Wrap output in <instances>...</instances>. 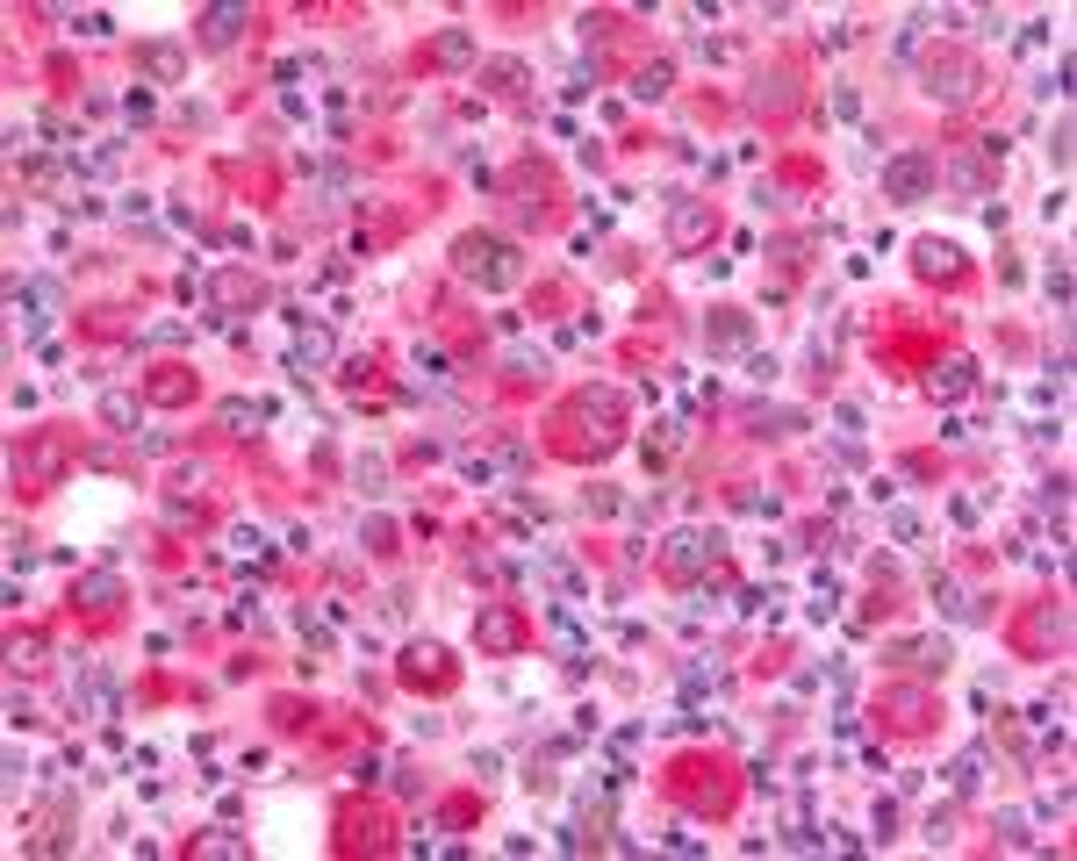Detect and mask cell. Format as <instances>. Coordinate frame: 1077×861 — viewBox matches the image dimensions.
I'll return each mask as SVG.
<instances>
[{
    "instance_id": "6da1fadb",
    "label": "cell",
    "mask_w": 1077,
    "mask_h": 861,
    "mask_svg": "<svg viewBox=\"0 0 1077 861\" xmlns=\"http://www.w3.org/2000/svg\"><path fill=\"white\" fill-rule=\"evenodd\" d=\"M453 273H460V280H474L482 295H503V287L525 280V258H517V244L488 238V230H468V238L453 244Z\"/></svg>"
},
{
    "instance_id": "7a4b0ae2",
    "label": "cell",
    "mask_w": 1077,
    "mask_h": 861,
    "mask_svg": "<svg viewBox=\"0 0 1077 861\" xmlns=\"http://www.w3.org/2000/svg\"><path fill=\"white\" fill-rule=\"evenodd\" d=\"M568 423H590V431L575 439V453H596V460H604L611 445L625 439V395H618V388H582L575 402H568Z\"/></svg>"
},
{
    "instance_id": "3957f363",
    "label": "cell",
    "mask_w": 1077,
    "mask_h": 861,
    "mask_svg": "<svg viewBox=\"0 0 1077 861\" xmlns=\"http://www.w3.org/2000/svg\"><path fill=\"white\" fill-rule=\"evenodd\" d=\"M252 309H266V280L244 266H216L209 273V323L230 331V317H252Z\"/></svg>"
},
{
    "instance_id": "277c9868",
    "label": "cell",
    "mask_w": 1077,
    "mask_h": 861,
    "mask_svg": "<svg viewBox=\"0 0 1077 861\" xmlns=\"http://www.w3.org/2000/svg\"><path fill=\"white\" fill-rule=\"evenodd\" d=\"M977 87H985V65H977L970 51H934V58H926V93H934V101L963 108V101H977Z\"/></svg>"
},
{
    "instance_id": "5b68a950",
    "label": "cell",
    "mask_w": 1077,
    "mask_h": 861,
    "mask_svg": "<svg viewBox=\"0 0 1077 861\" xmlns=\"http://www.w3.org/2000/svg\"><path fill=\"white\" fill-rule=\"evenodd\" d=\"M718 531H668V545H661V574L668 582H697V574H712V560H718Z\"/></svg>"
},
{
    "instance_id": "8992f818",
    "label": "cell",
    "mask_w": 1077,
    "mask_h": 861,
    "mask_svg": "<svg viewBox=\"0 0 1077 861\" xmlns=\"http://www.w3.org/2000/svg\"><path fill=\"white\" fill-rule=\"evenodd\" d=\"M941 187V166L926 152H898V158H883V195L898 201V209H912V201H926Z\"/></svg>"
},
{
    "instance_id": "52a82bcc",
    "label": "cell",
    "mask_w": 1077,
    "mask_h": 861,
    "mask_svg": "<svg viewBox=\"0 0 1077 861\" xmlns=\"http://www.w3.org/2000/svg\"><path fill=\"white\" fill-rule=\"evenodd\" d=\"M712 230H718L712 201H697V195H668V244H675V252H704V244H712Z\"/></svg>"
},
{
    "instance_id": "ba28073f",
    "label": "cell",
    "mask_w": 1077,
    "mask_h": 861,
    "mask_svg": "<svg viewBox=\"0 0 1077 861\" xmlns=\"http://www.w3.org/2000/svg\"><path fill=\"white\" fill-rule=\"evenodd\" d=\"M15 309H22V338H44V323L65 309V287L58 280H15Z\"/></svg>"
},
{
    "instance_id": "9c48e42d",
    "label": "cell",
    "mask_w": 1077,
    "mask_h": 861,
    "mask_svg": "<svg viewBox=\"0 0 1077 861\" xmlns=\"http://www.w3.org/2000/svg\"><path fill=\"white\" fill-rule=\"evenodd\" d=\"M73 704L79 710H87V718H116V704H122V682L116 675H108V667H79V675H73Z\"/></svg>"
},
{
    "instance_id": "30bf717a",
    "label": "cell",
    "mask_w": 1077,
    "mask_h": 861,
    "mask_svg": "<svg viewBox=\"0 0 1077 861\" xmlns=\"http://www.w3.org/2000/svg\"><path fill=\"white\" fill-rule=\"evenodd\" d=\"M474 639H482V653H517L525 647V625H517L510 604H482V618H474Z\"/></svg>"
},
{
    "instance_id": "8fae6325",
    "label": "cell",
    "mask_w": 1077,
    "mask_h": 861,
    "mask_svg": "<svg viewBox=\"0 0 1077 861\" xmlns=\"http://www.w3.org/2000/svg\"><path fill=\"white\" fill-rule=\"evenodd\" d=\"M138 79H144V87H180V79H187V51L180 44H138Z\"/></svg>"
},
{
    "instance_id": "7c38bea8",
    "label": "cell",
    "mask_w": 1077,
    "mask_h": 861,
    "mask_svg": "<svg viewBox=\"0 0 1077 861\" xmlns=\"http://www.w3.org/2000/svg\"><path fill=\"white\" fill-rule=\"evenodd\" d=\"M747 108H755V115H790V108H798V73H783V65H776V73H755Z\"/></svg>"
},
{
    "instance_id": "4fadbf2b",
    "label": "cell",
    "mask_w": 1077,
    "mask_h": 861,
    "mask_svg": "<svg viewBox=\"0 0 1077 861\" xmlns=\"http://www.w3.org/2000/svg\"><path fill=\"white\" fill-rule=\"evenodd\" d=\"M704 345H712V352H747V345H755V317H747V309H712Z\"/></svg>"
},
{
    "instance_id": "5bb4252c",
    "label": "cell",
    "mask_w": 1077,
    "mask_h": 861,
    "mask_svg": "<svg viewBox=\"0 0 1077 861\" xmlns=\"http://www.w3.org/2000/svg\"><path fill=\"white\" fill-rule=\"evenodd\" d=\"M244 22H252V8H238V0L209 8V15H201V51H230L244 36Z\"/></svg>"
},
{
    "instance_id": "9a60e30c",
    "label": "cell",
    "mask_w": 1077,
    "mask_h": 861,
    "mask_svg": "<svg viewBox=\"0 0 1077 861\" xmlns=\"http://www.w3.org/2000/svg\"><path fill=\"white\" fill-rule=\"evenodd\" d=\"M317 366H331V331H323V323H303V331H295V352H288V374L309 380Z\"/></svg>"
},
{
    "instance_id": "2e32d148",
    "label": "cell",
    "mask_w": 1077,
    "mask_h": 861,
    "mask_svg": "<svg viewBox=\"0 0 1077 861\" xmlns=\"http://www.w3.org/2000/svg\"><path fill=\"white\" fill-rule=\"evenodd\" d=\"M73 604L79 610H116L122 604V574H79V582H73Z\"/></svg>"
},
{
    "instance_id": "e0dca14e",
    "label": "cell",
    "mask_w": 1077,
    "mask_h": 861,
    "mask_svg": "<svg viewBox=\"0 0 1077 861\" xmlns=\"http://www.w3.org/2000/svg\"><path fill=\"white\" fill-rule=\"evenodd\" d=\"M1027 639H1034V647H1048V653H1063V647H1070V610H1063V604H1042V610L1027 618Z\"/></svg>"
},
{
    "instance_id": "ac0fdd59",
    "label": "cell",
    "mask_w": 1077,
    "mask_h": 861,
    "mask_svg": "<svg viewBox=\"0 0 1077 861\" xmlns=\"http://www.w3.org/2000/svg\"><path fill=\"white\" fill-rule=\"evenodd\" d=\"M747 431H755V439H783V431H804V409L755 402V409H747Z\"/></svg>"
},
{
    "instance_id": "d6986e66",
    "label": "cell",
    "mask_w": 1077,
    "mask_h": 861,
    "mask_svg": "<svg viewBox=\"0 0 1077 861\" xmlns=\"http://www.w3.org/2000/svg\"><path fill=\"white\" fill-rule=\"evenodd\" d=\"M891 653H898V661H912L920 675H941V667L956 661V653H948V639H898Z\"/></svg>"
},
{
    "instance_id": "ffe728a7",
    "label": "cell",
    "mask_w": 1077,
    "mask_h": 861,
    "mask_svg": "<svg viewBox=\"0 0 1077 861\" xmlns=\"http://www.w3.org/2000/svg\"><path fill=\"white\" fill-rule=\"evenodd\" d=\"M266 417H274V402H244V395H230V402L216 409V423H223V431H238V439H252Z\"/></svg>"
},
{
    "instance_id": "44dd1931",
    "label": "cell",
    "mask_w": 1077,
    "mask_h": 861,
    "mask_svg": "<svg viewBox=\"0 0 1077 861\" xmlns=\"http://www.w3.org/2000/svg\"><path fill=\"white\" fill-rule=\"evenodd\" d=\"M912 252H920V273H934V280H956V273H963V252H956V244H941V238H920Z\"/></svg>"
},
{
    "instance_id": "7402d4cb",
    "label": "cell",
    "mask_w": 1077,
    "mask_h": 861,
    "mask_svg": "<svg viewBox=\"0 0 1077 861\" xmlns=\"http://www.w3.org/2000/svg\"><path fill=\"white\" fill-rule=\"evenodd\" d=\"M482 87H488V93H525V87H531L525 58H488V65H482Z\"/></svg>"
},
{
    "instance_id": "603a6c76",
    "label": "cell",
    "mask_w": 1077,
    "mask_h": 861,
    "mask_svg": "<svg viewBox=\"0 0 1077 861\" xmlns=\"http://www.w3.org/2000/svg\"><path fill=\"white\" fill-rule=\"evenodd\" d=\"M101 423H108V431H130V439H138V423H144V402H138V395H101Z\"/></svg>"
},
{
    "instance_id": "cb8c5ba5",
    "label": "cell",
    "mask_w": 1077,
    "mask_h": 861,
    "mask_svg": "<svg viewBox=\"0 0 1077 861\" xmlns=\"http://www.w3.org/2000/svg\"><path fill=\"white\" fill-rule=\"evenodd\" d=\"M431 65H453V73L474 65V36L468 30H439V36H431Z\"/></svg>"
},
{
    "instance_id": "d4e9b609",
    "label": "cell",
    "mask_w": 1077,
    "mask_h": 861,
    "mask_svg": "<svg viewBox=\"0 0 1077 861\" xmlns=\"http://www.w3.org/2000/svg\"><path fill=\"white\" fill-rule=\"evenodd\" d=\"M668 87H675V65H668V58H653V65L633 73V101H661Z\"/></svg>"
},
{
    "instance_id": "484cf974",
    "label": "cell",
    "mask_w": 1077,
    "mask_h": 861,
    "mask_svg": "<svg viewBox=\"0 0 1077 861\" xmlns=\"http://www.w3.org/2000/svg\"><path fill=\"white\" fill-rule=\"evenodd\" d=\"M977 783H985V747H970V754L948 761V790H956V797H970Z\"/></svg>"
},
{
    "instance_id": "4316f807",
    "label": "cell",
    "mask_w": 1077,
    "mask_h": 861,
    "mask_svg": "<svg viewBox=\"0 0 1077 861\" xmlns=\"http://www.w3.org/2000/svg\"><path fill=\"white\" fill-rule=\"evenodd\" d=\"M675 682H683V704L697 710L704 689H718V667H712V661H683V675H675Z\"/></svg>"
},
{
    "instance_id": "83f0119b",
    "label": "cell",
    "mask_w": 1077,
    "mask_h": 861,
    "mask_svg": "<svg viewBox=\"0 0 1077 861\" xmlns=\"http://www.w3.org/2000/svg\"><path fill=\"white\" fill-rule=\"evenodd\" d=\"M941 180H948V187H956V195H985V166H977V158H948V173H941Z\"/></svg>"
},
{
    "instance_id": "f1b7e54d",
    "label": "cell",
    "mask_w": 1077,
    "mask_h": 861,
    "mask_svg": "<svg viewBox=\"0 0 1077 861\" xmlns=\"http://www.w3.org/2000/svg\"><path fill=\"white\" fill-rule=\"evenodd\" d=\"M963 388H970V360H941L934 366V395H941V402H956Z\"/></svg>"
},
{
    "instance_id": "f546056e",
    "label": "cell",
    "mask_w": 1077,
    "mask_h": 861,
    "mask_svg": "<svg viewBox=\"0 0 1077 861\" xmlns=\"http://www.w3.org/2000/svg\"><path fill=\"white\" fill-rule=\"evenodd\" d=\"M934 604L948 610V618H977V604H970V589H963V582H948V574H941L934 582Z\"/></svg>"
},
{
    "instance_id": "4dcf8cb0",
    "label": "cell",
    "mask_w": 1077,
    "mask_h": 861,
    "mask_svg": "<svg viewBox=\"0 0 1077 861\" xmlns=\"http://www.w3.org/2000/svg\"><path fill=\"white\" fill-rule=\"evenodd\" d=\"M30 467H36V482H58V474H65V445H58V439H36Z\"/></svg>"
},
{
    "instance_id": "1f68e13d",
    "label": "cell",
    "mask_w": 1077,
    "mask_h": 861,
    "mask_svg": "<svg viewBox=\"0 0 1077 861\" xmlns=\"http://www.w3.org/2000/svg\"><path fill=\"white\" fill-rule=\"evenodd\" d=\"M675 445H683V423H653V431H647V460H653V467H661Z\"/></svg>"
},
{
    "instance_id": "d6a6232c",
    "label": "cell",
    "mask_w": 1077,
    "mask_h": 861,
    "mask_svg": "<svg viewBox=\"0 0 1077 861\" xmlns=\"http://www.w3.org/2000/svg\"><path fill=\"white\" fill-rule=\"evenodd\" d=\"M360 539H366V553H395V525H388V517H366Z\"/></svg>"
},
{
    "instance_id": "836d02e7",
    "label": "cell",
    "mask_w": 1077,
    "mask_h": 861,
    "mask_svg": "<svg viewBox=\"0 0 1077 861\" xmlns=\"http://www.w3.org/2000/svg\"><path fill=\"white\" fill-rule=\"evenodd\" d=\"M891 710L905 718V726H926V689H898V696H891Z\"/></svg>"
},
{
    "instance_id": "e575fe53",
    "label": "cell",
    "mask_w": 1077,
    "mask_h": 861,
    "mask_svg": "<svg viewBox=\"0 0 1077 861\" xmlns=\"http://www.w3.org/2000/svg\"><path fill=\"white\" fill-rule=\"evenodd\" d=\"M883 525H891V539H898V545H912V539H920V531H926V525H920V510H891V517H883Z\"/></svg>"
},
{
    "instance_id": "d590c367",
    "label": "cell",
    "mask_w": 1077,
    "mask_h": 861,
    "mask_svg": "<svg viewBox=\"0 0 1077 861\" xmlns=\"http://www.w3.org/2000/svg\"><path fill=\"white\" fill-rule=\"evenodd\" d=\"M999 840H1005V847H1034L1027 818H1020V812H999Z\"/></svg>"
},
{
    "instance_id": "8d00e7d4",
    "label": "cell",
    "mask_w": 1077,
    "mask_h": 861,
    "mask_svg": "<svg viewBox=\"0 0 1077 861\" xmlns=\"http://www.w3.org/2000/svg\"><path fill=\"white\" fill-rule=\"evenodd\" d=\"M510 374H517V380H531V374H547V352H510Z\"/></svg>"
},
{
    "instance_id": "74e56055",
    "label": "cell",
    "mask_w": 1077,
    "mask_h": 861,
    "mask_svg": "<svg viewBox=\"0 0 1077 861\" xmlns=\"http://www.w3.org/2000/svg\"><path fill=\"white\" fill-rule=\"evenodd\" d=\"M926 840H934V847L956 840V812H934V818H926Z\"/></svg>"
},
{
    "instance_id": "f35d334b",
    "label": "cell",
    "mask_w": 1077,
    "mask_h": 861,
    "mask_svg": "<svg viewBox=\"0 0 1077 861\" xmlns=\"http://www.w3.org/2000/svg\"><path fill=\"white\" fill-rule=\"evenodd\" d=\"M1048 295H1056V309H1070V266L1056 258V273H1048Z\"/></svg>"
},
{
    "instance_id": "ab89813d",
    "label": "cell",
    "mask_w": 1077,
    "mask_h": 861,
    "mask_svg": "<svg viewBox=\"0 0 1077 861\" xmlns=\"http://www.w3.org/2000/svg\"><path fill=\"white\" fill-rule=\"evenodd\" d=\"M187 338V323H152V331H144V345H180Z\"/></svg>"
},
{
    "instance_id": "60d3db41",
    "label": "cell",
    "mask_w": 1077,
    "mask_h": 861,
    "mask_svg": "<svg viewBox=\"0 0 1077 861\" xmlns=\"http://www.w3.org/2000/svg\"><path fill=\"white\" fill-rule=\"evenodd\" d=\"M740 510H755V517H776V496H761V488H740Z\"/></svg>"
},
{
    "instance_id": "b9f144b4",
    "label": "cell",
    "mask_w": 1077,
    "mask_h": 861,
    "mask_svg": "<svg viewBox=\"0 0 1077 861\" xmlns=\"http://www.w3.org/2000/svg\"><path fill=\"white\" fill-rule=\"evenodd\" d=\"M740 610H755V618L769 610V618H776V596H769V589H740Z\"/></svg>"
},
{
    "instance_id": "7bdbcfd3",
    "label": "cell",
    "mask_w": 1077,
    "mask_h": 861,
    "mask_svg": "<svg viewBox=\"0 0 1077 861\" xmlns=\"http://www.w3.org/2000/svg\"><path fill=\"white\" fill-rule=\"evenodd\" d=\"M1048 158H1056V173L1070 166V122H1056V144H1048Z\"/></svg>"
},
{
    "instance_id": "ee69618b",
    "label": "cell",
    "mask_w": 1077,
    "mask_h": 861,
    "mask_svg": "<svg viewBox=\"0 0 1077 861\" xmlns=\"http://www.w3.org/2000/svg\"><path fill=\"white\" fill-rule=\"evenodd\" d=\"M36 653H44V639H36V632L15 639V667H36Z\"/></svg>"
}]
</instances>
